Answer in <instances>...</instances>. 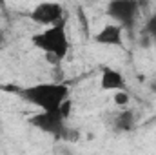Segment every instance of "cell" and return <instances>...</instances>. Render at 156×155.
<instances>
[{"label": "cell", "instance_id": "1", "mask_svg": "<svg viewBox=\"0 0 156 155\" xmlns=\"http://www.w3.org/2000/svg\"><path fill=\"white\" fill-rule=\"evenodd\" d=\"M2 89L13 91L27 104L38 108L40 112H60L66 100H69V86L64 82H38L26 88L4 86Z\"/></svg>", "mask_w": 156, "mask_h": 155}, {"label": "cell", "instance_id": "10", "mask_svg": "<svg viewBox=\"0 0 156 155\" xmlns=\"http://www.w3.org/2000/svg\"><path fill=\"white\" fill-rule=\"evenodd\" d=\"M113 99H115V104H118V106H127L129 100H131V97H129L127 91H116Z\"/></svg>", "mask_w": 156, "mask_h": 155}, {"label": "cell", "instance_id": "12", "mask_svg": "<svg viewBox=\"0 0 156 155\" xmlns=\"http://www.w3.org/2000/svg\"><path fill=\"white\" fill-rule=\"evenodd\" d=\"M151 91H154V93H156V80H154V82H151Z\"/></svg>", "mask_w": 156, "mask_h": 155}, {"label": "cell", "instance_id": "9", "mask_svg": "<svg viewBox=\"0 0 156 155\" xmlns=\"http://www.w3.org/2000/svg\"><path fill=\"white\" fill-rule=\"evenodd\" d=\"M145 35L156 44V13L147 20V24H145Z\"/></svg>", "mask_w": 156, "mask_h": 155}, {"label": "cell", "instance_id": "6", "mask_svg": "<svg viewBox=\"0 0 156 155\" xmlns=\"http://www.w3.org/2000/svg\"><path fill=\"white\" fill-rule=\"evenodd\" d=\"M100 88L104 91H115V93L116 91H127V80L118 70L104 66L102 75H100Z\"/></svg>", "mask_w": 156, "mask_h": 155}, {"label": "cell", "instance_id": "7", "mask_svg": "<svg viewBox=\"0 0 156 155\" xmlns=\"http://www.w3.org/2000/svg\"><path fill=\"white\" fill-rule=\"evenodd\" d=\"M122 37H123V29L120 26L107 24L94 35V42L102 46H122Z\"/></svg>", "mask_w": 156, "mask_h": 155}, {"label": "cell", "instance_id": "11", "mask_svg": "<svg viewBox=\"0 0 156 155\" xmlns=\"http://www.w3.org/2000/svg\"><path fill=\"white\" fill-rule=\"evenodd\" d=\"M4 40H5V35H4V33H2V31H0V46H2V44H4Z\"/></svg>", "mask_w": 156, "mask_h": 155}, {"label": "cell", "instance_id": "8", "mask_svg": "<svg viewBox=\"0 0 156 155\" xmlns=\"http://www.w3.org/2000/svg\"><path fill=\"white\" fill-rule=\"evenodd\" d=\"M134 124H136V119L131 110H125L115 117V130H118V131H131L134 128Z\"/></svg>", "mask_w": 156, "mask_h": 155}, {"label": "cell", "instance_id": "3", "mask_svg": "<svg viewBox=\"0 0 156 155\" xmlns=\"http://www.w3.org/2000/svg\"><path fill=\"white\" fill-rule=\"evenodd\" d=\"M29 124L35 126L40 131H44L47 135H53V137H58V139L67 137V131H69L67 119L60 112H40V113H35L33 117H29Z\"/></svg>", "mask_w": 156, "mask_h": 155}, {"label": "cell", "instance_id": "4", "mask_svg": "<svg viewBox=\"0 0 156 155\" xmlns=\"http://www.w3.org/2000/svg\"><path fill=\"white\" fill-rule=\"evenodd\" d=\"M140 13V4L133 0H115L107 4V15L122 29H133Z\"/></svg>", "mask_w": 156, "mask_h": 155}, {"label": "cell", "instance_id": "2", "mask_svg": "<svg viewBox=\"0 0 156 155\" xmlns=\"http://www.w3.org/2000/svg\"><path fill=\"white\" fill-rule=\"evenodd\" d=\"M31 42L37 49L44 51L55 62L64 60L71 47V42H69L67 31H66V22L56 24L53 28H44L42 31L31 37Z\"/></svg>", "mask_w": 156, "mask_h": 155}, {"label": "cell", "instance_id": "5", "mask_svg": "<svg viewBox=\"0 0 156 155\" xmlns=\"http://www.w3.org/2000/svg\"><path fill=\"white\" fill-rule=\"evenodd\" d=\"M66 11L60 4L56 2H42L38 6H35V9L31 11L29 18L38 24L42 28H53L56 24H62L66 22Z\"/></svg>", "mask_w": 156, "mask_h": 155}]
</instances>
